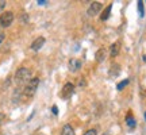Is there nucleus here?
<instances>
[{
    "mask_svg": "<svg viewBox=\"0 0 146 135\" xmlns=\"http://www.w3.org/2000/svg\"><path fill=\"white\" fill-rule=\"evenodd\" d=\"M31 78H33L31 77V70H30L29 68L22 66L15 72V83H16V85H25V84L27 85V83H29Z\"/></svg>",
    "mask_w": 146,
    "mask_h": 135,
    "instance_id": "1",
    "label": "nucleus"
},
{
    "mask_svg": "<svg viewBox=\"0 0 146 135\" xmlns=\"http://www.w3.org/2000/svg\"><path fill=\"white\" fill-rule=\"evenodd\" d=\"M38 85H39V78H38V77H33L31 80L27 83V85L25 87V89H23V93H25V96H27V97H31L36 92Z\"/></svg>",
    "mask_w": 146,
    "mask_h": 135,
    "instance_id": "2",
    "label": "nucleus"
},
{
    "mask_svg": "<svg viewBox=\"0 0 146 135\" xmlns=\"http://www.w3.org/2000/svg\"><path fill=\"white\" fill-rule=\"evenodd\" d=\"M14 22V12L12 11H5L0 15V26L1 27H10Z\"/></svg>",
    "mask_w": 146,
    "mask_h": 135,
    "instance_id": "3",
    "label": "nucleus"
},
{
    "mask_svg": "<svg viewBox=\"0 0 146 135\" xmlns=\"http://www.w3.org/2000/svg\"><path fill=\"white\" fill-rule=\"evenodd\" d=\"M73 91H74L73 84L72 83H66L62 87V91L60 92V97H62V99H69V97L73 95Z\"/></svg>",
    "mask_w": 146,
    "mask_h": 135,
    "instance_id": "4",
    "label": "nucleus"
},
{
    "mask_svg": "<svg viewBox=\"0 0 146 135\" xmlns=\"http://www.w3.org/2000/svg\"><path fill=\"white\" fill-rule=\"evenodd\" d=\"M102 8H103V4L100 1H92L91 5H89L88 11H87V14H88V16H95L102 11Z\"/></svg>",
    "mask_w": 146,
    "mask_h": 135,
    "instance_id": "5",
    "label": "nucleus"
},
{
    "mask_svg": "<svg viewBox=\"0 0 146 135\" xmlns=\"http://www.w3.org/2000/svg\"><path fill=\"white\" fill-rule=\"evenodd\" d=\"M81 66H83V62L80 60H77V58H72L69 61V70L70 72H77V70L81 69Z\"/></svg>",
    "mask_w": 146,
    "mask_h": 135,
    "instance_id": "6",
    "label": "nucleus"
},
{
    "mask_svg": "<svg viewBox=\"0 0 146 135\" xmlns=\"http://www.w3.org/2000/svg\"><path fill=\"white\" fill-rule=\"evenodd\" d=\"M45 45V38L43 36H38L36 39H34L31 43V49L34 52H38V50H41L42 47Z\"/></svg>",
    "mask_w": 146,
    "mask_h": 135,
    "instance_id": "7",
    "label": "nucleus"
},
{
    "mask_svg": "<svg viewBox=\"0 0 146 135\" xmlns=\"http://www.w3.org/2000/svg\"><path fill=\"white\" fill-rule=\"evenodd\" d=\"M120 52V42H114L111 46H110V56L111 57H116Z\"/></svg>",
    "mask_w": 146,
    "mask_h": 135,
    "instance_id": "8",
    "label": "nucleus"
},
{
    "mask_svg": "<svg viewBox=\"0 0 146 135\" xmlns=\"http://www.w3.org/2000/svg\"><path fill=\"white\" fill-rule=\"evenodd\" d=\"M107 57V52H106V49H99L98 52L95 53V60H96V62H103Z\"/></svg>",
    "mask_w": 146,
    "mask_h": 135,
    "instance_id": "9",
    "label": "nucleus"
},
{
    "mask_svg": "<svg viewBox=\"0 0 146 135\" xmlns=\"http://www.w3.org/2000/svg\"><path fill=\"white\" fill-rule=\"evenodd\" d=\"M126 124L129 126L130 128H134V127H135V119H134V116H133L131 112H129L127 116H126Z\"/></svg>",
    "mask_w": 146,
    "mask_h": 135,
    "instance_id": "10",
    "label": "nucleus"
},
{
    "mask_svg": "<svg viewBox=\"0 0 146 135\" xmlns=\"http://www.w3.org/2000/svg\"><path fill=\"white\" fill-rule=\"evenodd\" d=\"M61 135H74V130L70 124H65L61 130Z\"/></svg>",
    "mask_w": 146,
    "mask_h": 135,
    "instance_id": "11",
    "label": "nucleus"
},
{
    "mask_svg": "<svg viewBox=\"0 0 146 135\" xmlns=\"http://www.w3.org/2000/svg\"><path fill=\"white\" fill-rule=\"evenodd\" d=\"M111 10H112V4H110L107 8H106L104 11H103V14H102V16H100V19L104 22V21H107L110 18V14H111Z\"/></svg>",
    "mask_w": 146,
    "mask_h": 135,
    "instance_id": "12",
    "label": "nucleus"
},
{
    "mask_svg": "<svg viewBox=\"0 0 146 135\" xmlns=\"http://www.w3.org/2000/svg\"><path fill=\"white\" fill-rule=\"evenodd\" d=\"M120 72L119 69V65H112V68H111V72H110V76L111 77H115V76H118Z\"/></svg>",
    "mask_w": 146,
    "mask_h": 135,
    "instance_id": "13",
    "label": "nucleus"
},
{
    "mask_svg": "<svg viewBox=\"0 0 146 135\" xmlns=\"http://www.w3.org/2000/svg\"><path fill=\"white\" fill-rule=\"evenodd\" d=\"M129 84H130V80H129V78H126V80L120 81V83L118 84V85H116V89H118V91H122V89L126 88V87H127Z\"/></svg>",
    "mask_w": 146,
    "mask_h": 135,
    "instance_id": "14",
    "label": "nucleus"
},
{
    "mask_svg": "<svg viewBox=\"0 0 146 135\" xmlns=\"http://www.w3.org/2000/svg\"><path fill=\"white\" fill-rule=\"evenodd\" d=\"M138 11H139V16H143L145 15V10H143V1H142V0H139V1H138Z\"/></svg>",
    "mask_w": 146,
    "mask_h": 135,
    "instance_id": "15",
    "label": "nucleus"
},
{
    "mask_svg": "<svg viewBox=\"0 0 146 135\" xmlns=\"http://www.w3.org/2000/svg\"><path fill=\"white\" fill-rule=\"evenodd\" d=\"M84 135H98V130H96V128H91V130H88Z\"/></svg>",
    "mask_w": 146,
    "mask_h": 135,
    "instance_id": "16",
    "label": "nucleus"
},
{
    "mask_svg": "<svg viewBox=\"0 0 146 135\" xmlns=\"http://www.w3.org/2000/svg\"><path fill=\"white\" fill-rule=\"evenodd\" d=\"M5 5H7V1L5 0H0V12L5 8Z\"/></svg>",
    "mask_w": 146,
    "mask_h": 135,
    "instance_id": "17",
    "label": "nucleus"
},
{
    "mask_svg": "<svg viewBox=\"0 0 146 135\" xmlns=\"http://www.w3.org/2000/svg\"><path fill=\"white\" fill-rule=\"evenodd\" d=\"M4 120H5V115L3 114V112H0V124H1Z\"/></svg>",
    "mask_w": 146,
    "mask_h": 135,
    "instance_id": "18",
    "label": "nucleus"
},
{
    "mask_svg": "<svg viewBox=\"0 0 146 135\" xmlns=\"http://www.w3.org/2000/svg\"><path fill=\"white\" fill-rule=\"evenodd\" d=\"M4 38H5V34H4V32L0 31V45H1V42L4 41Z\"/></svg>",
    "mask_w": 146,
    "mask_h": 135,
    "instance_id": "19",
    "label": "nucleus"
},
{
    "mask_svg": "<svg viewBox=\"0 0 146 135\" xmlns=\"http://www.w3.org/2000/svg\"><path fill=\"white\" fill-rule=\"evenodd\" d=\"M38 4H39V5H45V4H47V0H38Z\"/></svg>",
    "mask_w": 146,
    "mask_h": 135,
    "instance_id": "20",
    "label": "nucleus"
},
{
    "mask_svg": "<svg viewBox=\"0 0 146 135\" xmlns=\"http://www.w3.org/2000/svg\"><path fill=\"white\" fill-rule=\"evenodd\" d=\"M53 114H54V115H57L58 114V108H57V105H53Z\"/></svg>",
    "mask_w": 146,
    "mask_h": 135,
    "instance_id": "21",
    "label": "nucleus"
},
{
    "mask_svg": "<svg viewBox=\"0 0 146 135\" xmlns=\"http://www.w3.org/2000/svg\"><path fill=\"white\" fill-rule=\"evenodd\" d=\"M145 120H146V112H145Z\"/></svg>",
    "mask_w": 146,
    "mask_h": 135,
    "instance_id": "22",
    "label": "nucleus"
},
{
    "mask_svg": "<svg viewBox=\"0 0 146 135\" xmlns=\"http://www.w3.org/2000/svg\"><path fill=\"white\" fill-rule=\"evenodd\" d=\"M103 135H108V134H103Z\"/></svg>",
    "mask_w": 146,
    "mask_h": 135,
    "instance_id": "23",
    "label": "nucleus"
}]
</instances>
